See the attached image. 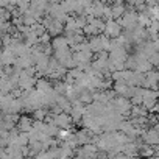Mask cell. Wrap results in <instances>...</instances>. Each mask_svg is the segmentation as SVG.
<instances>
[{"label":"cell","instance_id":"obj_1","mask_svg":"<svg viewBox=\"0 0 159 159\" xmlns=\"http://www.w3.org/2000/svg\"><path fill=\"white\" fill-rule=\"evenodd\" d=\"M72 116L66 114V112H56L52 119V123L58 128H62V129H69V126L72 125Z\"/></svg>","mask_w":159,"mask_h":159},{"label":"cell","instance_id":"obj_4","mask_svg":"<svg viewBox=\"0 0 159 159\" xmlns=\"http://www.w3.org/2000/svg\"><path fill=\"white\" fill-rule=\"evenodd\" d=\"M45 116H47V112H45L44 109H38V111L33 112V117H34L36 120H39V122H42V119H45Z\"/></svg>","mask_w":159,"mask_h":159},{"label":"cell","instance_id":"obj_2","mask_svg":"<svg viewBox=\"0 0 159 159\" xmlns=\"http://www.w3.org/2000/svg\"><path fill=\"white\" fill-rule=\"evenodd\" d=\"M120 33H122V25L119 22H116L114 19H108L106 20V25H105V34L108 38H120Z\"/></svg>","mask_w":159,"mask_h":159},{"label":"cell","instance_id":"obj_3","mask_svg":"<svg viewBox=\"0 0 159 159\" xmlns=\"http://www.w3.org/2000/svg\"><path fill=\"white\" fill-rule=\"evenodd\" d=\"M145 142L147 143H159V131L157 129H150L147 134H145Z\"/></svg>","mask_w":159,"mask_h":159},{"label":"cell","instance_id":"obj_5","mask_svg":"<svg viewBox=\"0 0 159 159\" xmlns=\"http://www.w3.org/2000/svg\"><path fill=\"white\" fill-rule=\"evenodd\" d=\"M142 156H151L153 154V150L151 148H140V151H139Z\"/></svg>","mask_w":159,"mask_h":159}]
</instances>
